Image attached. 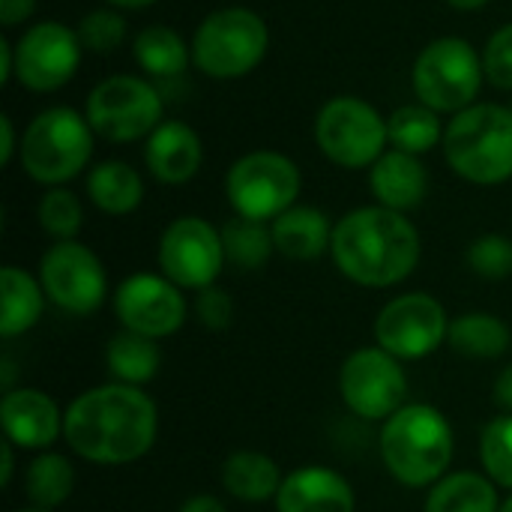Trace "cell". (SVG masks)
<instances>
[{
  "label": "cell",
  "mask_w": 512,
  "mask_h": 512,
  "mask_svg": "<svg viewBox=\"0 0 512 512\" xmlns=\"http://www.w3.org/2000/svg\"><path fill=\"white\" fill-rule=\"evenodd\" d=\"M159 432L156 402L129 384L84 390L63 411V438L72 453L93 465H129L150 453Z\"/></svg>",
  "instance_id": "obj_1"
},
{
  "label": "cell",
  "mask_w": 512,
  "mask_h": 512,
  "mask_svg": "<svg viewBox=\"0 0 512 512\" xmlns=\"http://www.w3.org/2000/svg\"><path fill=\"white\" fill-rule=\"evenodd\" d=\"M420 234L405 213L357 207L333 228L330 255L345 279L363 288H393L405 282L420 264Z\"/></svg>",
  "instance_id": "obj_2"
},
{
  "label": "cell",
  "mask_w": 512,
  "mask_h": 512,
  "mask_svg": "<svg viewBox=\"0 0 512 512\" xmlns=\"http://www.w3.org/2000/svg\"><path fill=\"white\" fill-rule=\"evenodd\" d=\"M378 447L387 471L402 486L426 489L447 477L456 456V435L438 408L414 402L384 420Z\"/></svg>",
  "instance_id": "obj_3"
},
{
  "label": "cell",
  "mask_w": 512,
  "mask_h": 512,
  "mask_svg": "<svg viewBox=\"0 0 512 512\" xmlns=\"http://www.w3.org/2000/svg\"><path fill=\"white\" fill-rule=\"evenodd\" d=\"M447 165L468 183L498 186L512 177V108L474 102L444 129Z\"/></svg>",
  "instance_id": "obj_4"
},
{
  "label": "cell",
  "mask_w": 512,
  "mask_h": 512,
  "mask_svg": "<svg viewBox=\"0 0 512 512\" xmlns=\"http://www.w3.org/2000/svg\"><path fill=\"white\" fill-rule=\"evenodd\" d=\"M93 135V126L75 108L39 111L21 135V168L42 186H63L87 168Z\"/></svg>",
  "instance_id": "obj_5"
},
{
  "label": "cell",
  "mask_w": 512,
  "mask_h": 512,
  "mask_svg": "<svg viewBox=\"0 0 512 512\" xmlns=\"http://www.w3.org/2000/svg\"><path fill=\"white\" fill-rule=\"evenodd\" d=\"M267 48V21L246 6H228L210 12L198 24L192 39V60L207 78L231 81L258 69V63L267 57Z\"/></svg>",
  "instance_id": "obj_6"
},
{
  "label": "cell",
  "mask_w": 512,
  "mask_h": 512,
  "mask_svg": "<svg viewBox=\"0 0 512 512\" xmlns=\"http://www.w3.org/2000/svg\"><path fill=\"white\" fill-rule=\"evenodd\" d=\"M483 75V60L468 39L441 36L420 51L411 81L420 105L438 114H459L474 105Z\"/></svg>",
  "instance_id": "obj_7"
},
{
  "label": "cell",
  "mask_w": 512,
  "mask_h": 512,
  "mask_svg": "<svg viewBox=\"0 0 512 512\" xmlns=\"http://www.w3.org/2000/svg\"><path fill=\"white\" fill-rule=\"evenodd\" d=\"M165 102L153 84L138 75H111L99 81L84 105L93 132L111 144H132L150 138L162 123Z\"/></svg>",
  "instance_id": "obj_8"
},
{
  "label": "cell",
  "mask_w": 512,
  "mask_h": 512,
  "mask_svg": "<svg viewBox=\"0 0 512 512\" xmlns=\"http://www.w3.org/2000/svg\"><path fill=\"white\" fill-rule=\"evenodd\" d=\"M225 192L237 216L273 222L294 207L300 195V168L276 150H255L228 168Z\"/></svg>",
  "instance_id": "obj_9"
},
{
  "label": "cell",
  "mask_w": 512,
  "mask_h": 512,
  "mask_svg": "<svg viewBox=\"0 0 512 512\" xmlns=\"http://www.w3.org/2000/svg\"><path fill=\"white\" fill-rule=\"evenodd\" d=\"M315 141L321 153L348 168H372L387 150V120L357 96H336L330 99L315 117Z\"/></svg>",
  "instance_id": "obj_10"
},
{
  "label": "cell",
  "mask_w": 512,
  "mask_h": 512,
  "mask_svg": "<svg viewBox=\"0 0 512 512\" xmlns=\"http://www.w3.org/2000/svg\"><path fill=\"white\" fill-rule=\"evenodd\" d=\"M339 393L348 411L360 420H390L408 402V375L402 360L384 348H357L339 372Z\"/></svg>",
  "instance_id": "obj_11"
},
{
  "label": "cell",
  "mask_w": 512,
  "mask_h": 512,
  "mask_svg": "<svg viewBox=\"0 0 512 512\" xmlns=\"http://www.w3.org/2000/svg\"><path fill=\"white\" fill-rule=\"evenodd\" d=\"M447 333V309L426 291L393 297L375 318V345L396 360H423L435 354L447 342Z\"/></svg>",
  "instance_id": "obj_12"
},
{
  "label": "cell",
  "mask_w": 512,
  "mask_h": 512,
  "mask_svg": "<svg viewBox=\"0 0 512 512\" xmlns=\"http://www.w3.org/2000/svg\"><path fill=\"white\" fill-rule=\"evenodd\" d=\"M159 273L171 279L177 288L204 291L216 285L225 267L222 231H216L201 216L174 219L159 237Z\"/></svg>",
  "instance_id": "obj_13"
},
{
  "label": "cell",
  "mask_w": 512,
  "mask_h": 512,
  "mask_svg": "<svg viewBox=\"0 0 512 512\" xmlns=\"http://www.w3.org/2000/svg\"><path fill=\"white\" fill-rule=\"evenodd\" d=\"M39 282L45 297L69 315L96 312L108 294V276L99 255L78 240L54 243L39 258Z\"/></svg>",
  "instance_id": "obj_14"
},
{
  "label": "cell",
  "mask_w": 512,
  "mask_h": 512,
  "mask_svg": "<svg viewBox=\"0 0 512 512\" xmlns=\"http://www.w3.org/2000/svg\"><path fill=\"white\" fill-rule=\"evenodd\" d=\"M81 39L60 21H36L15 42V81L33 93L60 90L81 63Z\"/></svg>",
  "instance_id": "obj_15"
},
{
  "label": "cell",
  "mask_w": 512,
  "mask_h": 512,
  "mask_svg": "<svg viewBox=\"0 0 512 512\" xmlns=\"http://www.w3.org/2000/svg\"><path fill=\"white\" fill-rule=\"evenodd\" d=\"M114 315L123 330L147 339H165L186 324L189 306L183 288L162 273H132L114 291Z\"/></svg>",
  "instance_id": "obj_16"
},
{
  "label": "cell",
  "mask_w": 512,
  "mask_h": 512,
  "mask_svg": "<svg viewBox=\"0 0 512 512\" xmlns=\"http://www.w3.org/2000/svg\"><path fill=\"white\" fill-rule=\"evenodd\" d=\"M0 426L3 438L15 447L48 450L57 441V435H63V414L48 393L36 387H18L3 393Z\"/></svg>",
  "instance_id": "obj_17"
},
{
  "label": "cell",
  "mask_w": 512,
  "mask_h": 512,
  "mask_svg": "<svg viewBox=\"0 0 512 512\" xmlns=\"http://www.w3.org/2000/svg\"><path fill=\"white\" fill-rule=\"evenodd\" d=\"M357 495L351 483L321 465H306L282 480L276 495V512H354Z\"/></svg>",
  "instance_id": "obj_18"
},
{
  "label": "cell",
  "mask_w": 512,
  "mask_h": 512,
  "mask_svg": "<svg viewBox=\"0 0 512 512\" xmlns=\"http://www.w3.org/2000/svg\"><path fill=\"white\" fill-rule=\"evenodd\" d=\"M201 159H204L201 138L183 120H162L144 144L147 171L168 186L189 183L198 174Z\"/></svg>",
  "instance_id": "obj_19"
},
{
  "label": "cell",
  "mask_w": 512,
  "mask_h": 512,
  "mask_svg": "<svg viewBox=\"0 0 512 512\" xmlns=\"http://www.w3.org/2000/svg\"><path fill=\"white\" fill-rule=\"evenodd\" d=\"M372 195L381 207L408 213L420 207L429 195V171L414 153L387 150L369 171Z\"/></svg>",
  "instance_id": "obj_20"
},
{
  "label": "cell",
  "mask_w": 512,
  "mask_h": 512,
  "mask_svg": "<svg viewBox=\"0 0 512 512\" xmlns=\"http://www.w3.org/2000/svg\"><path fill=\"white\" fill-rule=\"evenodd\" d=\"M333 228L324 210L318 207H291L279 219H273V246L279 255L291 261H315L333 246Z\"/></svg>",
  "instance_id": "obj_21"
},
{
  "label": "cell",
  "mask_w": 512,
  "mask_h": 512,
  "mask_svg": "<svg viewBox=\"0 0 512 512\" xmlns=\"http://www.w3.org/2000/svg\"><path fill=\"white\" fill-rule=\"evenodd\" d=\"M0 294H3V309H0V336L3 339H15L39 324L45 300H48L39 279H33L21 267L6 264L0 270Z\"/></svg>",
  "instance_id": "obj_22"
},
{
  "label": "cell",
  "mask_w": 512,
  "mask_h": 512,
  "mask_svg": "<svg viewBox=\"0 0 512 512\" xmlns=\"http://www.w3.org/2000/svg\"><path fill=\"white\" fill-rule=\"evenodd\" d=\"M282 471L279 465L258 453V450H237L222 462V486L231 498L246 501V504H261V501H276L282 489Z\"/></svg>",
  "instance_id": "obj_23"
},
{
  "label": "cell",
  "mask_w": 512,
  "mask_h": 512,
  "mask_svg": "<svg viewBox=\"0 0 512 512\" xmlns=\"http://www.w3.org/2000/svg\"><path fill=\"white\" fill-rule=\"evenodd\" d=\"M87 198L105 216H129L144 201V180L129 162H99L87 174Z\"/></svg>",
  "instance_id": "obj_24"
},
{
  "label": "cell",
  "mask_w": 512,
  "mask_h": 512,
  "mask_svg": "<svg viewBox=\"0 0 512 512\" xmlns=\"http://www.w3.org/2000/svg\"><path fill=\"white\" fill-rule=\"evenodd\" d=\"M447 342L456 354L471 360H498L510 351L512 333L504 318L492 312H465L450 321Z\"/></svg>",
  "instance_id": "obj_25"
},
{
  "label": "cell",
  "mask_w": 512,
  "mask_h": 512,
  "mask_svg": "<svg viewBox=\"0 0 512 512\" xmlns=\"http://www.w3.org/2000/svg\"><path fill=\"white\" fill-rule=\"evenodd\" d=\"M498 486L474 471H456L441 477L426 498V512H498Z\"/></svg>",
  "instance_id": "obj_26"
},
{
  "label": "cell",
  "mask_w": 512,
  "mask_h": 512,
  "mask_svg": "<svg viewBox=\"0 0 512 512\" xmlns=\"http://www.w3.org/2000/svg\"><path fill=\"white\" fill-rule=\"evenodd\" d=\"M105 366L117 384L141 387L156 378V372L162 366V351H159L156 339L123 330V333L111 336L108 351H105Z\"/></svg>",
  "instance_id": "obj_27"
},
{
  "label": "cell",
  "mask_w": 512,
  "mask_h": 512,
  "mask_svg": "<svg viewBox=\"0 0 512 512\" xmlns=\"http://www.w3.org/2000/svg\"><path fill=\"white\" fill-rule=\"evenodd\" d=\"M132 54H135V63L153 78H177V75H183L186 66H189V57H192L186 39L177 30L165 27V24L144 27L132 42Z\"/></svg>",
  "instance_id": "obj_28"
},
{
  "label": "cell",
  "mask_w": 512,
  "mask_h": 512,
  "mask_svg": "<svg viewBox=\"0 0 512 512\" xmlns=\"http://www.w3.org/2000/svg\"><path fill=\"white\" fill-rule=\"evenodd\" d=\"M75 489V468L66 456L60 453H39L24 474V492L33 507L54 510L69 501Z\"/></svg>",
  "instance_id": "obj_29"
},
{
  "label": "cell",
  "mask_w": 512,
  "mask_h": 512,
  "mask_svg": "<svg viewBox=\"0 0 512 512\" xmlns=\"http://www.w3.org/2000/svg\"><path fill=\"white\" fill-rule=\"evenodd\" d=\"M222 246H225V261L246 273L261 270L276 252L273 231L264 222L246 216H234L222 225Z\"/></svg>",
  "instance_id": "obj_30"
},
{
  "label": "cell",
  "mask_w": 512,
  "mask_h": 512,
  "mask_svg": "<svg viewBox=\"0 0 512 512\" xmlns=\"http://www.w3.org/2000/svg\"><path fill=\"white\" fill-rule=\"evenodd\" d=\"M387 135L396 150L420 156L444 141V126L438 120V111L426 105H402L387 117Z\"/></svg>",
  "instance_id": "obj_31"
},
{
  "label": "cell",
  "mask_w": 512,
  "mask_h": 512,
  "mask_svg": "<svg viewBox=\"0 0 512 512\" xmlns=\"http://www.w3.org/2000/svg\"><path fill=\"white\" fill-rule=\"evenodd\" d=\"M36 219H39V228L48 237H54L57 243H63V240H75V234L81 231L84 210H81V201H78L75 192H69L63 186H51L39 198Z\"/></svg>",
  "instance_id": "obj_32"
},
{
  "label": "cell",
  "mask_w": 512,
  "mask_h": 512,
  "mask_svg": "<svg viewBox=\"0 0 512 512\" xmlns=\"http://www.w3.org/2000/svg\"><path fill=\"white\" fill-rule=\"evenodd\" d=\"M480 462L498 489L512 492V414L495 417L480 438Z\"/></svg>",
  "instance_id": "obj_33"
},
{
  "label": "cell",
  "mask_w": 512,
  "mask_h": 512,
  "mask_svg": "<svg viewBox=\"0 0 512 512\" xmlns=\"http://www.w3.org/2000/svg\"><path fill=\"white\" fill-rule=\"evenodd\" d=\"M81 48L93 54H111L126 36V18L114 9H93L75 27Z\"/></svg>",
  "instance_id": "obj_34"
},
{
  "label": "cell",
  "mask_w": 512,
  "mask_h": 512,
  "mask_svg": "<svg viewBox=\"0 0 512 512\" xmlns=\"http://www.w3.org/2000/svg\"><path fill=\"white\" fill-rule=\"evenodd\" d=\"M468 267L483 279L512 276V240L504 234H483L468 246Z\"/></svg>",
  "instance_id": "obj_35"
},
{
  "label": "cell",
  "mask_w": 512,
  "mask_h": 512,
  "mask_svg": "<svg viewBox=\"0 0 512 512\" xmlns=\"http://www.w3.org/2000/svg\"><path fill=\"white\" fill-rule=\"evenodd\" d=\"M483 69L498 90H512V24L498 27L489 36L483 48Z\"/></svg>",
  "instance_id": "obj_36"
},
{
  "label": "cell",
  "mask_w": 512,
  "mask_h": 512,
  "mask_svg": "<svg viewBox=\"0 0 512 512\" xmlns=\"http://www.w3.org/2000/svg\"><path fill=\"white\" fill-rule=\"evenodd\" d=\"M195 318L204 330H213V333H222L231 327L234 321V300L225 288L219 285H210L204 291H198V300H195Z\"/></svg>",
  "instance_id": "obj_37"
},
{
  "label": "cell",
  "mask_w": 512,
  "mask_h": 512,
  "mask_svg": "<svg viewBox=\"0 0 512 512\" xmlns=\"http://www.w3.org/2000/svg\"><path fill=\"white\" fill-rule=\"evenodd\" d=\"M36 9V0H0V24L9 30V27H18L21 21H27Z\"/></svg>",
  "instance_id": "obj_38"
},
{
  "label": "cell",
  "mask_w": 512,
  "mask_h": 512,
  "mask_svg": "<svg viewBox=\"0 0 512 512\" xmlns=\"http://www.w3.org/2000/svg\"><path fill=\"white\" fill-rule=\"evenodd\" d=\"M15 150H21V141L15 138V126L9 114H0V165H9Z\"/></svg>",
  "instance_id": "obj_39"
},
{
  "label": "cell",
  "mask_w": 512,
  "mask_h": 512,
  "mask_svg": "<svg viewBox=\"0 0 512 512\" xmlns=\"http://www.w3.org/2000/svg\"><path fill=\"white\" fill-rule=\"evenodd\" d=\"M495 405L512 414V363L504 366V372L495 378Z\"/></svg>",
  "instance_id": "obj_40"
},
{
  "label": "cell",
  "mask_w": 512,
  "mask_h": 512,
  "mask_svg": "<svg viewBox=\"0 0 512 512\" xmlns=\"http://www.w3.org/2000/svg\"><path fill=\"white\" fill-rule=\"evenodd\" d=\"M15 78V45L9 39H0V84H9Z\"/></svg>",
  "instance_id": "obj_41"
},
{
  "label": "cell",
  "mask_w": 512,
  "mask_h": 512,
  "mask_svg": "<svg viewBox=\"0 0 512 512\" xmlns=\"http://www.w3.org/2000/svg\"><path fill=\"white\" fill-rule=\"evenodd\" d=\"M180 512H228L225 510V504L219 501V498H213V495H192Z\"/></svg>",
  "instance_id": "obj_42"
},
{
  "label": "cell",
  "mask_w": 512,
  "mask_h": 512,
  "mask_svg": "<svg viewBox=\"0 0 512 512\" xmlns=\"http://www.w3.org/2000/svg\"><path fill=\"white\" fill-rule=\"evenodd\" d=\"M0 456H3V465H0V486L6 489L12 483V471H15V444L3 438L0 444Z\"/></svg>",
  "instance_id": "obj_43"
},
{
  "label": "cell",
  "mask_w": 512,
  "mask_h": 512,
  "mask_svg": "<svg viewBox=\"0 0 512 512\" xmlns=\"http://www.w3.org/2000/svg\"><path fill=\"white\" fill-rule=\"evenodd\" d=\"M105 3L114 9H144V6H153L156 0H105Z\"/></svg>",
  "instance_id": "obj_44"
},
{
  "label": "cell",
  "mask_w": 512,
  "mask_h": 512,
  "mask_svg": "<svg viewBox=\"0 0 512 512\" xmlns=\"http://www.w3.org/2000/svg\"><path fill=\"white\" fill-rule=\"evenodd\" d=\"M453 9H462V12H474V9H483L489 0H447Z\"/></svg>",
  "instance_id": "obj_45"
},
{
  "label": "cell",
  "mask_w": 512,
  "mask_h": 512,
  "mask_svg": "<svg viewBox=\"0 0 512 512\" xmlns=\"http://www.w3.org/2000/svg\"><path fill=\"white\" fill-rule=\"evenodd\" d=\"M12 378H15V366H12L9 357H3V390H6V393L15 390V387H12Z\"/></svg>",
  "instance_id": "obj_46"
},
{
  "label": "cell",
  "mask_w": 512,
  "mask_h": 512,
  "mask_svg": "<svg viewBox=\"0 0 512 512\" xmlns=\"http://www.w3.org/2000/svg\"><path fill=\"white\" fill-rule=\"evenodd\" d=\"M498 512H512V495L507 498V501H504V504H501V510Z\"/></svg>",
  "instance_id": "obj_47"
},
{
  "label": "cell",
  "mask_w": 512,
  "mask_h": 512,
  "mask_svg": "<svg viewBox=\"0 0 512 512\" xmlns=\"http://www.w3.org/2000/svg\"><path fill=\"white\" fill-rule=\"evenodd\" d=\"M18 512H51V510H42V507H27V510H18Z\"/></svg>",
  "instance_id": "obj_48"
}]
</instances>
